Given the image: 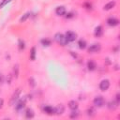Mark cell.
Wrapping results in <instances>:
<instances>
[{
  "label": "cell",
  "mask_w": 120,
  "mask_h": 120,
  "mask_svg": "<svg viewBox=\"0 0 120 120\" xmlns=\"http://www.w3.org/2000/svg\"><path fill=\"white\" fill-rule=\"evenodd\" d=\"M54 39H55V41H56L57 43H59V44L62 45V46H65V45H67V44L68 43V41L67 40L65 35H63V34H61V33H56V34L54 35Z\"/></svg>",
  "instance_id": "6da1fadb"
},
{
  "label": "cell",
  "mask_w": 120,
  "mask_h": 120,
  "mask_svg": "<svg viewBox=\"0 0 120 120\" xmlns=\"http://www.w3.org/2000/svg\"><path fill=\"white\" fill-rule=\"evenodd\" d=\"M104 102H105V100H104V98H103V97L102 96H98V97H96L95 98H94V100H93V103H94V105L96 106V107H102L103 105H104Z\"/></svg>",
  "instance_id": "7a4b0ae2"
},
{
  "label": "cell",
  "mask_w": 120,
  "mask_h": 120,
  "mask_svg": "<svg viewBox=\"0 0 120 120\" xmlns=\"http://www.w3.org/2000/svg\"><path fill=\"white\" fill-rule=\"evenodd\" d=\"M100 49H101V46H100L99 43H94V44H92V45H90L88 47V52L90 53H94V52H99Z\"/></svg>",
  "instance_id": "3957f363"
},
{
  "label": "cell",
  "mask_w": 120,
  "mask_h": 120,
  "mask_svg": "<svg viewBox=\"0 0 120 120\" xmlns=\"http://www.w3.org/2000/svg\"><path fill=\"white\" fill-rule=\"evenodd\" d=\"M65 37H66V38H67V40H68V42H72V41H74V40L77 38L76 33H74V32H72V31H68V32H66Z\"/></svg>",
  "instance_id": "277c9868"
},
{
  "label": "cell",
  "mask_w": 120,
  "mask_h": 120,
  "mask_svg": "<svg viewBox=\"0 0 120 120\" xmlns=\"http://www.w3.org/2000/svg\"><path fill=\"white\" fill-rule=\"evenodd\" d=\"M20 94H21V89H17V90H15V92L13 93V95H12V97H11V98H10V105H14L15 104V102L18 100V98H19V96H20Z\"/></svg>",
  "instance_id": "5b68a950"
},
{
  "label": "cell",
  "mask_w": 120,
  "mask_h": 120,
  "mask_svg": "<svg viewBox=\"0 0 120 120\" xmlns=\"http://www.w3.org/2000/svg\"><path fill=\"white\" fill-rule=\"evenodd\" d=\"M110 87V81L109 80H103L99 83V88L101 91H106Z\"/></svg>",
  "instance_id": "8992f818"
},
{
  "label": "cell",
  "mask_w": 120,
  "mask_h": 120,
  "mask_svg": "<svg viewBox=\"0 0 120 120\" xmlns=\"http://www.w3.org/2000/svg\"><path fill=\"white\" fill-rule=\"evenodd\" d=\"M107 23H108V25H110V26H116V25H118L119 21H118V19H116V18H114V17H110V18L107 20Z\"/></svg>",
  "instance_id": "52a82bcc"
},
{
  "label": "cell",
  "mask_w": 120,
  "mask_h": 120,
  "mask_svg": "<svg viewBox=\"0 0 120 120\" xmlns=\"http://www.w3.org/2000/svg\"><path fill=\"white\" fill-rule=\"evenodd\" d=\"M66 8L64 6H60V7H57L56 9H55V13L58 15V16H63L66 14Z\"/></svg>",
  "instance_id": "ba28073f"
},
{
  "label": "cell",
  "mask_w": 120,
  "mask_h": 120,
  "mask_svg": "<svg viewBox=\"0 0 120 120\" xmlns=\"http://www.w3.org/2000/svg\"><path fill=\"white\" fill-rule=\"evenodd\" d=\"M43 111L44 112H46L47 114H54V108L50 106V105H46L43 107Z\"/></svg>",
  "instance_id": "9c48e42d"
},
{
  "label": "cell",
  "mask_w": 120,
  "mask_h": 120,
  "mask_svg": "<svg viewBox=\"0 0 120 120\" xmlns=\"http://www.w3.org/2000/svg\"><path fill=\"white\" fill-rule=\"evenodd\" d=\"M65 112V107L62 104H59L57 107L54 108V114H62Z\"/></svg>",
  "instance_id": "30bf717a"
},
{
  "label": "cell",
  "mask_w": 120,
  "mask_h": 120,
  "mask_svg": "<svg viewBox=\"0 0 120 120\" xmlns=\"http://www.w3.org/2000/svg\"><path fill=\"white\" fill-rule=\"evenodd\" d=\"M118 104H119V102H117L116 100H111L109 103H108V108L110 109V110H115L117 107H118Z\"/></svg>",
  "instance_id": "8fae6325"
},
{
  "label": "cell",
  "mask_w": 120,
  "mask_h": 120,
  "mask_svg": "<svg viewBox=\"0 0 120 120\" xmlns=\"http://www.w3.org/2000/svg\"><path fill=\"white\" fill-rule=\"evenodd\" d=\"M24 106H25V98H23V100L22 99V100H20L18 102V104L16 105V110L17 111H21L22 109L24 108Z\"/></svg>",
  "instance_id": "7c38bea8"
},
{
  "label": "cell",
  "mask_w": 120,
  "mask_h": 120,
  "mask_svg": "<svg viewBox=\"0 0 120 120\" xmlns=\"http://www.w3.org/2000/svg\"><path fill=\"white\" fill-rule=\"evenodd\" d=\"M87 68H88L89 70H95L96 68H97V64H96L94 61L89 60V61L87 62Z\"/></svg>",
  "instance_id": "4fadbf2b"
},
{
  "label": "cell",
  "mask_w": 120,
  "mask_h": 120,
  "mask_svg": "<svg viewBox=\"0 0 120 120\" xmlns=\"http://www.w3.org/2000/svg\"><path fill=\"white\" fill-rule=\"evenodd\" d=\"M68 107L70 110H77L78 109V102L75 101V100H70L69 103H68Z\"/></svg>",
  "instance_id": "5bb4252c"
},
{
  "label": "cell",
  "mask_w": 120,
  "mask_h": 120,
  "mask_svg": "<svg viewBox=\"0 0 120 120\" xmlns=\"http://www.w3.org/2000/svg\"><path fill=\"white\" fill-rule=\"evenodd\" d=\"M102 33H103L102 26L98 25V27H96V29H95V36H96V37H100V36L102 35Z\"/></svg>",
  "instance_id": "9a60e30c"
},
{
  "label": "cell",
  "mask_w": 120,
  "mask_h": 120,
  "mask_svg": "<svg viewBox=\"0 0 120 120\" xmlns=\"http://www.w3.org/2000/svg\"><path fill=\"white\" fill-rule=\"evenodd\" d=\"M115 6V2L114 1H111L109 3H107L105 6H104V9L105 10H109V9H112L113 7Z\"/></svg>",
  "instance_id": "2e32d148"
},
{
  "label": "cell",
  "mask_w": 120,
  "mask_h": 120,
  "mask_svg": "<svg viewBox=\"0 0 120 120\" xmlns=\"http://www.w3.org/2000/svg\"><path fill=\"white\" fill-rule=\"evenodd\" d=\"M34 115H35V113H34L33 110H31V109H27L26 110V112H25V117L26 118H33Z\"/></svg>",
  "instance_id": "e0dca14e"
},
{
  "label": "cell",
  "mask_w": 120,
  "mask_h": 120,
  "mask_svg": "<svg viewBox=\"0 0 120 120\" xmlns=\"http://www.w3.org/2000/svg\"><path fill=\"white\" fill-rule=\"evenodd\" d=\"M86 113H87V115H88V116L92 117V116H94V115L96 114V111H95V109H94L93 107H90V108H88V109H87Z\"/></svg>",
  "instance_id": "ac0fdd59"
},
{
  "label": "cell",
  "mask_w": 120,
  "mask_h": 120,
  "mask_svg": "<svg viewBox=\"0 0 120 120\" xmlns=\"http://www.w3.org/2000/svg\"><path fill=\"white\" fill-rule=\"evenodd\" d=\"M40 43H41L43 46L48 47V46H50V45H51V40H50V39H48V38H42V39L40 40Z\"/></svg>",
  "instance_id": "d6986e66"
},
{
  "label": "cell",
  "mask_w": 120,
  "mask_h": 120,
  "mask_svg": "<svg viewBox=\"0 0 120 120\" xmlns=\"http://www.w3.org/2000/svg\"><path fill=\"white\" fill-rule=\"evenodd\" d=\"M78 45H79V48L80 49H84V48H86V41L84 40V39H80L79 40V42H78Z\"/></svg>",
  "instance_id": "ffe728a7"
},
{
  "label": "cell",
  "mask_w": 120,
  "mask_h": 120,
  "mask_svg": "<svg viewBox=\"0 0 120 120\" xmlns=\"http://www.w3.org/2000/svg\"><path fill=\"white\" fill-rule=\"evenodd\" d=\"M30 59L32 61H34L36 59V48L35 47H32V49H31V52H30Z\"/></svg>",
  "instance_id": "44dd1931"
},
{
  "label": "cell",
  "mask_w": 120,
  "mask_h": 120,
  "mask_svg": "<svg viewBox=\"0 0 120 120\" xmlns=\"http://www.w3.org/2000/svg\"><path fill=\"white\" fill-rule=\"evenodd\" d=\"M30 15H31V13L30 12H26L25 14H23L22 17H21V19H20V22H25L29 17H30Z\"/></svg>",
  "instance_id": "7402d4cb"
},
{
  "label": "cell",
  "mask_w": 120,
  "mask_h": 120,
  "mask_svg": "<svg viewBox=\"0 0 120 120\" xmlns=\"http://www.w3.org/2000/svg\"><path fill=\"white\" fill-rule=\"evenodd\" d=\"M18 46H19V50L20 51H22L25 47V44H24V41L22 39H19L18 40Z\"/></svg>",
  "instance_id": "603a6c76"
},
{
  "label": "cell",
  "mask_w": 120,
  "mask_h": 120,
  "mask_svg": "<svg viewBox=\"0 0 120 120\" xmlns=\"http://www.w3.org/2000/svg\"><path fill=\"white\" fill-rule=\"evenodd\" d=\"M13 73H14V76L15 77H18V74H19V66L18 65H15L14 68H13Z\"/></svg>",
  "instance_id": "cb8c5ba5"
},
{
  "label": "cell",
  "mask_w": 120,
  "mask_h": 120,
  "mask_svg": "<svg viewBox=\"0 0 120 120\" xmlns=\"http://www.w3.org/2000/svg\"><path fill=\"white\" fill-rule=\"evenodd\" d=\"M78 115H79V113H78L77 110H73L70 114V118H76V117H78Z\"/></svg>",
  "instance_id": "d4e9b609"
},
{
  "label": "cell",
  "mask_w": 120,
  "mask_h": 120,
  "mask_svg": "<svg viewBox=\"0 0 120 120\" xmlns=\"http://www.w3.org/2000/svg\"><path fill=\"white\" fill-rule=\"evenodd\" d=\"M10 1H11V0H3V1L1 2V4H0V8H3V7H4V6L7 4V3L10 2Z\"/></svg>",
  "instance_id": "484cf974"
},
{
  "label": "cell",
  "mask_w": 120,
  "mask_h": 120,
  "mask_svg": "<svg viewBox=\"0 0 120 120\" xmlns=\"http://www.w3.org/2000/svg\"><path fill=\"white\" fill-rule=\"evenodd\" d=\"M29 84H30L31 86H33V87L36 85V83H35V80H34L33 78H30V79H29Z\"/></svg>",
  "instance_id": "4316f807"
},
{
  "label": "cell",
  "mask_w": 120,
  "mask_h": 120,
  "mask_svg": "<svg viewBox=\"0 0 120 120\" xmlns=\"http://www.w3.org/2000/svg\"><path fill=\"white\" fill-rule=\"evenodd\" d=\"M4 82V76L2 74H0V83H2Z\"/></svg>",
  "instance_id": "83f0119b"
},
{
  "label": "cell",
  "mask_w": 120,
  "mask_h": 120,
  "mask_svg": "<svg viewBox=\"0 0 120 120\" xmlns=\"http://www.w3.org/2000/svg\"><path fill=\"white\" fill-rule=\"evenodd\" d=\"M3 103H4V100L2 98H0V109L3 107Z\"/></svg>",
  "instance_id": "f1b7e54d"
},
{
  "label": "cell",
  "mask_w": 120,
  "mask_h": 120,
  "mask_svg": "<svg viewBox=\"0 0 120 120\" xmlns=\"http://www.w3.org/2000/svg\"><path fill=\"white\" fill-rule=\"evenodd\" d=\"M66 17H67V18H71V17H73V14H72V13H68V14H67Z\"/></svg>",
  "instance_id": "f546056e"
}]
</instances>
